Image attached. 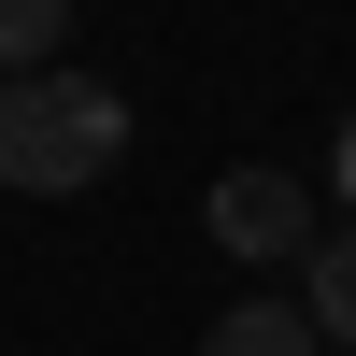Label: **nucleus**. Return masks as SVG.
Instances as JSON below:
<instances>
[{
	"label": "nucleus",
	"mask_w": 356,
	"mask_h": 356,
	"mask_svg": "<svg viewBox=\"0 0 356 356\" xmlns=\"http://www.w3.org/2000/svg\"><path fill=\"white\" fill-rule=\"evenodd\" d=\"M114 143H129V100H114L100 72H29V86H0V186L72 200V186L114 171Z\"/></svg>",
	"instance_id": "nucleus-1"
},
{
	"label": "nucleus",
	"mask_w": 356,
	"mask_h": 356,
	"mask_svg": "<svg viewBox=\"0 0 356 356\" xmlns=\"http://www.w3.org/2000/svg\"><path fill=\"white\" fill-rule=\"evenodd\" d=\"M200 228H214L228 257H257V271H271V257L314 271V200H300V171H228V186L200 200Z\"/></svg>",
	"instance_id": "nucleus-2"
},
{
	"label": "nucleus",
	"mask_w": 356,
	"mask_h": 356,
	"mask_svg": "<svg viewBox=\"0 0 356 356\" xmlns=\"http://www.w3.org/2000/svg\"><path fill=\"white\" fill-rule=\"evenodd\" d=\"M200 356H328V342H314L300 300H243V314H214V328H200Z\"/></svg>",
	"instance_id": "nucleus-3"
},
{
	"label": "nucleus",
	"mask_w": 356,
	"mask_h": 356,
	"mask_svg": "<svg viewBox=\"0 0 356 356\" xmlns=\"http://www.w3.org/2000/svg\"><path fill=\"white\" fill-rule=\"evenodd\" d=\"M300 314H314V342H342V356H356V228H328V243H314Z\"/></svg>",
	"instance_id": "nucleus-4"
},
{
	"label": "nucleus",
	"mask_w": 356,
	"mask_h": 356,
	"mask_svg": "<svg viewBox=\"0 0 356 356\" xmlns=\"http://www.w3.org/2000/svg\"><path fill=\"white\" fill-rule=\"evenodd\" d=\"M57 29H72V0H0V86H29L57 57Z\"/></svg>",
	"instance_id": "nucleus-5"
},
{
	"label": "nucleus",
	"mask_w": 356,
	"mask_h": 356,
	"mask_svg": "<svg viewBox=\"0 0 356 356\" xmlns=\"http://www.w3.org/2000/svg\"><path fill=\"white\" fill-rule=\"evenodd\" d=\"M342 200H356V114H342Z\"/></svg>",
	"instance_id": "nucleus-6"
}]
</instances>
